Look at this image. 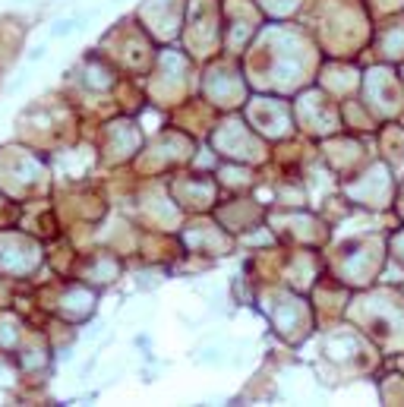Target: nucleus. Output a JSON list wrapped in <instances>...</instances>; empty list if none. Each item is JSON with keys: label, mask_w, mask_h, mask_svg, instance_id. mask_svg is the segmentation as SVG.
Returning a JSON list of instances; mask_svg holds the SVG:
<instances>
[{"label": "nucleus", "mask_w": 404, "mask_h": 407, "mask_svg": "<svg viewBox=\"0 0 404 407\" xmlns=\"http://www.w3.org/2000/svg\"><path fill=\"white\" fill-rule=\"evenodd\" d=\"M44 57V44H38V48H32V54H29V60H41Z\"/></svg>", "instance_id": "f03ea898"}, {"label": "nucleus", "mask_w": 404, "mask_h": 407, "mask_svg": "<svg viewBox=\"0 0 404 407\" xmlns=\"http://www.w3.org/2000/svg\"><path fill=\"white\" fill-rule=\"evenodd\" d=\"M79 22H82V19H76V16H70V19H60V22H54L51 35H54V38H63V35L76 32V29H79Z\"/></svg>", "instance_id": "f257e3e1"}]
</instances>
